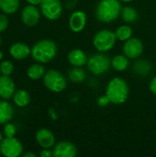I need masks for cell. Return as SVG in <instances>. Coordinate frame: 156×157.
<instances>
[{
    "instance_id": "cell-1",
    "label": "cell",
    "mask_w": 156,
    "mask_h": 157,
    "mask_svg": "<svg viewBox=\"0 0 156 157\" xmlns=\"http://www.w3.org/2000/svg\"><path fill=\"white\" fill-rule=\"evenodd\" d=\"M57 54L56 43L49 39H44L37 41L31 48L30 55L34 61L40 63H48Z\"/></svg>"
},
{
    "instance_id": "cell-2",
    "label": "cell",
    "mask_w": 156,
    "mask_h": 157,
    "mask_svg": "<svg viewBox=\"0 0 156 157\" xmlns=\"http://www.w3.org/2000/svg\"><path fill=\"white\" fill-rule=\"evenodd\" d=\"M106 95L108 97L112 104H123L129 96V86L127 82L120 77H114L107 86Z\"/></svg>"
},
{
    "instance_id": "cell-3",
    "label": "cell",
    "mask_w": 156,
    "mask_h": 157,
    "mask_svg": "<svg viewBox=\"0 0 156 157\" xmlns=\"http://www.w3.org/2000/svg\"><path fill=\"white\" fill-rule=\"evenodd\" d=\"M121 9L119 0H101L96 8V15L99 21L109 23L119 17Z\"/></svg>"
},
{
    "instance_id": "cell-4",
    "label": "cell",
    "mask_w": 156,
    "mask_h": 157,
    "mask_svg": "<svg viewBox=\"0 0 156 157\" xmlns=\"http://www.w3.org/2000/svg\"><path fill=\"white\" fill-rule=\"evenodd\" d=\"M43 84L48 90L53 93L63 91L67 86L65 76L61 72L54 69L49 70L45 73L43 76Z\"/></svg>"
},
{
    "instance_id": "cell-5",
    "label": "cell",
    "mask_w": 156,
    "mask_h": 157,
    "mask_svg": "<svg viewBox=\"0 0 156 157\" xmlns=\"http://www.w3.org/2000/svg\"><path fill=\"white\" fill-rule=\"evenodd\" d=\"M116 40L115 32L110 29H101L94 36L93 44L98 52H105L114 47Z\"/></svg>"
},
{
    "instance_id": "cell-6",
    "label": "cell",
    "mask_w": 156,
    "mask_h": 157,
    "mask_svg": "<svg viewBox=\"0 0 156 157\" xmlns=\"http://www.w3.org/2000/svg\"><path fill=\"white\" fill-rule=\"evenodd\" d=\"M86 64L87 68L92 74L98 75H103L109 70L111 61L107 55L103 53H97L89 57Z\"/></svg>"
},
{
    "instance_id": "cell-7",
    "label": "cell",
    "mask_w": 156,
    "mask_h": 157,
    "mask_svg": "<svg viewBox=\"0 0 156 157\" xmlns=\"http://www.w3.org/2000/svg\"><path fill=\"white\" fill-rule=\"evenodd\" d=\"M0 153L5 157H18L22 155L23 145L16 137H5L0 144Z\"/></svg>"
},
{
    "instance_id": "cell-8",
    "label": "cell",
    "mask_w": 156,
    "mask_h": 157,
    "mask_svg": "<svg viewBox=\"0 0 156 157\" xmlns=\"http://www.w3.org/2000/svg\"><path fill=\"white\" fill-rule=\"evenodd\" d=\"M40 6L42 15L49 20H56L62 15L63 6L60 0H42Z\"/></svg>"
},
{
    "instance_id": "cell-9",
    "label": "cell",
    "mask_w": 156,
    "mask_h": 157,
    "mask_svg": "<svg viewBox=\"0 0 156 157\" xmlns=\"http://www.w3.org/2000/svg\"><path fill=\"white\" fill-rule=\"evenodd\" d=\"M143 52V44L138 38H130L123 45V53L131 59H135L141 56Z\"/></svg>"
},
{
    "instance_id": "cell-10",
    "label": "cell",
    "mask_w": 156,
    "mask_h": 157,
    "mask_svg": "<svg viewBox=\"0 0 156 157\" xmlns=\"http://www.w3.org/2000/svg\"><path fill=\"white\" fill-rule=\"evenodd\" d=\"M40 18V12L36 6L29 5L26 6L21 12L22 22L28 27L36 26Z\"/></svg>"
},
{
    "instance_id": "cell-11",
    "label": "cell",
    "mask_w": 156,
    "mask_h": 157,
    "mask_svg": "<svg viewBox=\"0 0 156 157\" xmlns=\"http://www.w3.org/2000/svg\"><path fill=\"white\" fill-rule=\"evenodd\" d=\"M54 157H74L77 155V149L74 144L69 141L59 142L53 148Z\"/></svg>"
},
{
    "instance_id": "cell-12",
    "label": "cell",
    "mask_w": 156,
    "mask_h": 157,
    "mask_svg": "<svg viewBox=\"0 0 156 157\" xmlns=\"http://www.w3.org/2000/svg\"><path fill=\"white\" fill-rule=\"evenodd\" d=\"M16 92V86L13 79L9 75L0 76V98L8 100L13 98Z\"/></svg>"
},
{
    "instance_id": "cell-13",
    "label": "cell",
    "mask_w": 156,
    "mask_h": 157,
    "mask_svg": "<svg viewBox=\"0 0 156 157\" xmlns=\"http://www.w3.org/2000/svg\"><path fill=\"white\" fill-rule=\"evenodd\" d=\"M36 141L43 149H50L55 144L54 134L48 129L41 128L36 133Z\"/></svg>"
},
{
    "instance_id": "cell-14",
    "label": "cell",
    "mask_w": 156,
    "mask_h": 157,
    "mask_svg": "<svg viewBox=\"0 0 156 157\" xmlns=\"http://www.w3.org/2000/svg\"><path fill=\"white\" fill-rule=\"evenodd\" d=\"M86 24V15L81 10H77L72 13L69 19V27L73 32L78 33L82 31Z\"/></svg>"
},
{
    "instance_id": "cell-15",
    "label": "cell",
    "mask_w": 156,
    "mask_h": 157,
    "mask_svg": "<svg viewBox=\"0 0 156 157\" xmlns=\"http://www.w3.org/2000/svg\"><path fill=\"white\" fill-rule=\"evenodd\" d=\"M31 49L24 42H16L11 45L9 54L16 60H24L30 55Z\"/></svg>"
},
{
    "instance_id": "cell-16",
    "label": "cell",
    "mask_w": 156,
    "mask_h": 157,
    "mask_svg": "<svg viewBox=\"0 0 156 157\" xmlns=\"http://www.w3.org/2000/svg\"><path fill=\"white\" fill-rule=\"evenodd\" d=\"M67 59L71 65L77 66V67H81V66L86 64L87 61H88V58H87V55L86 54V52L80 49L72 50L68 53Z\"/></svg>"
},
{
    "instance_id": "cell-17",
    "label": "cell",
    "mask_w": 156,
    "mask_h": 157,
    "mask_svg": "<svg viewBox=\"0 0 156 157\" xmlns=\"http://www.w3.org/2000/svg\"><path fill=\"white\" fill-rule=\"evenodd\" d=\"M14 116V109L11 104L6 100H0V124H6L10 121Z\"/></svg>"
},
{
    "instance_id": "cell-18",
    "label": "cell",
    "mask_w": 156,
    "mask_h": 157,
    "mask_svg": "<svg viewBox=\"0 0 156 157\" xmlns=\"http://www.w3.org/2000/svg\"><path fill=\"white\" fill-rule=\"evenodd\" d=\"M45 67L40 63H36L29 66L27 69V75L31 80H39L40 78H43L45 75Z\"/></svg>"
},
{
    "instance_id": "cell-19",
    "label": "cell",
    "mask_w": 156,
    "mask_h": 157,
    "mask_svg": "<svg viewBox=\"0 0 156 157\" xmlns=\"http://www.w3.org/2000/svg\"><path fill=\"white\" fill-rule=\"evenodd\" d=\"M13 101L18 108H25L30 102V96L27 90L17 89L13 96Z\"/></svg>"
},
{
    "instance_id": "cell-20",
    "label": "cell",
    "mask_w": 156,
    "mask_h": 157,
    "mask_svg": "<svg viewBox=\"0 0 156 157\" xmlns=\"http://www.w3.org/2000/svg\"><path fill=\"white\" fill-rule=\"evenodd\" d=\"M111 66L118 72H123L129 67V58L125 54H119L111 60Z\"/></svg>"
},
{
    "instance_id": "cell-21",
    "label": "cell",
    "mask_w": 156,
    "mask_h": 157,
    "mask_svg": "<svg viewBox=\"0 0 156 157\" xmlns=\"http://www.w3.org/2000/svg\"><path fill=\"white\" fill-rule=\"evenodd\" d=\"M19 0H0V9L6 15L16 13L19 8Z\"/></svg>"
},
{
    "instance_id": "cell-22",
    "label": "cell",
    "mask_w": 156,
    "mask_h": 157,
    "mask_svg": "<svg viewBox=\"0 0 156 157\" xmlns=\"http://www.w3.org/2000/svg\"><path fill=\"white\" fill-rule=\"evenodd\" d=\"M68 76L69 79L72 82L74 83H81L86 79V72L85 70H83L81 67H77V66H74L73 68H71L68 72Z\"/></svg>"
},
{
    "instance_id": "cell-23",
    "label": "cell",
    "mask_w": 156,
    "mask_h": 157,
    "mask_svg": "<svg viewBox=\"0 0 156 157\" xmlns=\"http://www.w3.org/2000/svg\"><path fill=\"white\" fill-rule=\"evenodd\" d=\"M122 19L127 23H133L138 19V12L131 6H125L121 9Z\"/></svg>"
},
{
    "instance_id": "cell-24",
    "label": "cell",
    "mask_w": 156,
    "mask_h": 157,
    "mask_svg": "<svg viewBox=\"0 0 156 157\" xmlns=\"http://www.w3.org/2000/svg\"><path fill=\"white\" fill-rule=\"evenodd\" d=\"M115 35L117 40L126 41L127 40L132 37V29L128 25H122L116 29Z\"/></svg>"
},
{
    "instance_id": "cell-25",
    "label": "cell",
    "mask_w": 156,
    "mask_h": 157,
    "mask_svg": "<svg viewBox=\"0 0 156 157\" xmlns=\"http://www.w3.org/2000/svg\"><path fill=\"white\" fill-rule=\"evenodd\" d=\"M14 71V64L9 60L2 61L0 63V73L3 75H11Z\"/></svg>"
},
{
    "instance_id": "cell-26",
    "label": "cell",
    "mask_w": 156,
    "mask_h": 157,
    "mask_svg": "<svg viewBox=\"0 0 156 157\" xmlns=\"http://www.w3.org/2000/svg\"><path fill=\"white\" fill-rule=\"evenodd\" d=\"M3 133L5 137H15L17 133V126L13 122H6V124H4Z\"/></svg>"
},
{
    "instance_id": "cell-27",
    "label": "cell",
    "mask_w": 156,
    "mask_h": 157,
    "mask_svg": "<svg viewBox=\"0 0 156 157\" xmlns=\"http://www.w3.org/2000/svg\"><path fill=\"white\" fill-rule=\"evenodd\" d=\"M8 26V18L6 14H0V33L5 31Z\"/></svg>"
},
{
    "instance_id": "cell-28",
    "label": "cell",
    "mask_w": 156,
    "mask_h": 157,
    "mask_svg": "<svg viewBox=\"0 0 156 157\" xmlns=\"http://www.w3.org/2000/svg\"><path fill=\"white\" fill-rule=\"evenodd\" d=\"M97 105H98L99 107H106V106H108L109 103H111L110 100H109V98H108V97L107 95L99 97V98H97Z\"/></svg>"
},
{
    "instance_id": "cell-29",
    "label": "cell",
    "mask_w": 156,
    "mask_h": 157,
    "mask_svg": "<svg viewBox=\"0 0 156 157\" xmlns=\"http://www.w3.org/2000/svg\"><path fill=\"white\" fill-rule=\"evenodd\" d=\"M40 157H52L53 156V152L49 150V149H43L40 153Z\"/></svg>"
},
{
    "instance_id": "cell-30",
    "label": "cell",
    "mask_w": 156,
    "mask_h": 157,
    "mask_svg": "<svg viewBox=\"0 0 156 157\" xmlns=\"http://www.w3.org/2000/svg\"><path fill=\"white\" fill-rule=\"evenodd\" d=\"M149 87H150V90L152 91V93L156 95V76H154V77L150 81Z\"/></svg>"
},
{
    "instance_id": "cell-31",
    "label": "cell",
    "mask_w": 156,
    "mask_h": 157,
    "mask_svg": "<svg viewBox=\"0 0 156 157\" xmlns=\"http://www.w3.org/2000/svg\"><path fill=\"white\" fill-rule=\"evenodd\" d=\"M49 114H50V116H51V118L52 120H57L58 116H57L55 110H54L52 108H51V109H49Z\"/></svg>"
},
{
    "instance_id": "cell-32",
    "label": "cell",
    "mask_w": 156,
    "mask_h": 157,
    "mask_svg": "<svg viewBox=\"0 0 156 157\" xmlns=\"http://www.w3.org/2000/svg\"><path fill=\"white\" fill-rule=\"evenodd\" d=\"M42 0H27V2L29 4V5H33V6H38V5H40Z\"/></svg>"
},
{
    "instance_id": "cell-33",
    "label": "cell",
    "mask_w": 156,
    "mask_h": 157,
    "mask_svg": "<svg viewBox=\"0 0 156 157\" xmlns=\"http://www.w3.org/2000/svg\"><path fill=\"white\" fill-rule=\"evenodd\" d=\"M22 155L24 157H36V155L34 153H31V152H28L26 154H23Z\"/></svg>"
},
{
    "instance_id": "cell-34",
    "label": "cell",
    "mask_w": 156,
    "mask_h": 157,
    "mask_svg": "<svg viewBox=\"0 0 156 157\" xmlns=\"http://www.w3.org/2000/svg\"><path fill=\"white\" fill-rule=\"evenodd\" d=\"M3 57H4V54H3V52L0 50V61L3 60Z\"/></svg>"
},
{
    "instance_id": "cell-35",
    "label": "cell",
    "mask_w": 156,
    "mask_h": 157,
    "mask_svg": "<svg viewBox=\"0 0 156 157\" xmlns=\"http://www.w3.org/2000/svg\"><path fill=\"white\" fill-rule=\"evenodd\" d=\"M3 134H4V133H2V132H0V144H1V142H2V140L4 139V138H3Z\"/></svg>"
},
{
    "instance_id": "cell-36",
    "label": "cell",
    "mask_w": 156,
    "mask_h": 157,
    "mask_svg": "<svg viewBox=\"0 0 156 157\" xmlns=\"http://www.w3.org/2000/svg\"><path fill=\"white\" fill-rule=\"evenodd\" d=\"M120 1L125 2V3H128V2H131V1H133V0H120Z\"/></svg>"
},
{
    "instance_id": "cell-37",
    "label": "cell",
    "mask_w": 156,
    "mask_h": 157,
    "mask_svg": "<svg viewBox=\"0 0 156 157\" xmlns=\"http://www.w3.org/2000/svg\"><path fill=\"white\" fill-rule=\"evenodd\" d=\"M1 42H2V40H1V37H0V46H1Z\"/></svg>"
}]
</instances>
